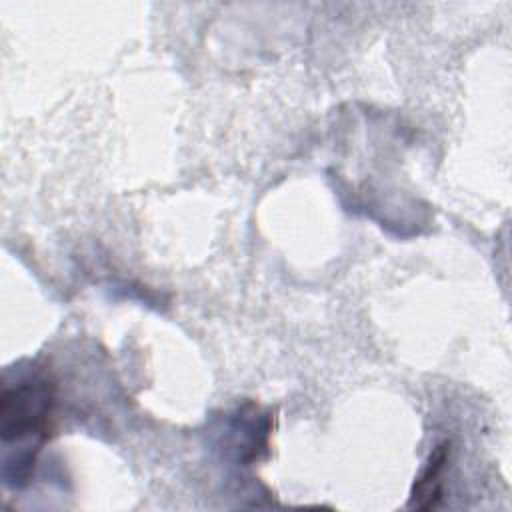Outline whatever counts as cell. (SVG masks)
Listing matches in <instances>:
<instances>
[{"label":"cell","instance_id":"obj_1","mask_svg":"<svg viewBox=\"0 0 512 512\" xmlns=\"http://www.w3.org/2000/svg\"><path fill=\"white\" fill-rule=\"evenodd\" d=\"M54 406V382L40 370L22 372L14 382L4 380L0 398L2 442L24 444L30 456H36L40 444L48 438L50 414Z\"/></svg>","mask_w":512,"mask_h":512},{"label":"cell","instance_id":"obj_2","mask_svg":"<svg viewBox=\"0 0 512 512\" xmlns=\"http://www.w3.org/2000/svg\"><path fill=\"white\" fill-rule=\"evenodd\" d=\"M448 458H450V442H442L432 450L426 466L422 468L420 476L412 486V494L408 502L410 508L430 510L438 506V502L442 500V472L446 468Z\"/></svg>","mask_w":512,"mask_h":512}]
</instances>
